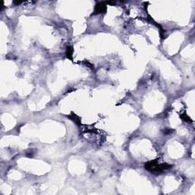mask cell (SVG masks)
I'll use <instances>...</instances> for the list:
<instances>
[{
  "mask_svg": "<svg viewBox=\"0 0 195 195\" xmlns=\"http://www.w3.org/2000/svg\"><path fill=\"white\" fill-rule=\"evenodd\" d=\"M107 11V6L105 2H99L95 6L94 12L92 15H97L101 13H105Z\"/></svg>",
  "mask_w": 195,
  "mask_h": 195,
  "instance_id": "1",
  "label": "cell"
},
{
  "mask_svg": "<svg viewBox=\"0 0 195 195\" xmlns=\"http://www.w3.org/2000/svg\"><path fill=\"white\" fill-rule=\"evenodd\" d=\"M73 52H74V50H73L72 47H71V46L66 47V58L72 60Z\"/></svg>",
  "mask_w": 195,
  "mask_h": 195,
  "instance_id": "2",
  "label": "cell"
},
{
  "mask_svg": "<svg viewBox=\"0 0 195 195\" xmlns=\"http://www.w3.org/2000/svg\"><path fill=\"white\" fill-rule=\"evenodd\" d=\"M181 118L184 121L187 122V123H191L193 122V121L191 120V118H190L189 116H188L186 114H181Z\"/></svg>",
  "mask_w": 195,
  "mask_h": 195,
  "instance_id": "3",
  "label": "cell"
},
{
  "mask_svg": "<svg viewBox=\"0 0 195 195\" xmlns=\"http://www.w3.org/2000/svg\"><path fill=\"white\" fill-rule=\"evenodd\" d=\"M85 64H86L88 66H89V68H91V69H93V68H94V67H93V65H92V63H89L88 61H85Z\"/></svg>",
  "mask_w": 195,
  "mask_h": 195,
  "instance_id": "4",
  "label": "cell"
},
{
  "mask_svg": "<svg viewBox=\"0 0 195 195\" xmlns=\"http://www.w3.org/2000/svg\"><path fill=\"white\" fill-rule=\"evenodd\" d=\"M14 3H15V4H16V5H19V4H22V2H20V1L16 2V1H15V2H14Z\"/></svg>",
  "mask_w": 195,
  "mask_h": 195,
  "instance_id": "5",
  "label": "cell"
}]
</instances>
